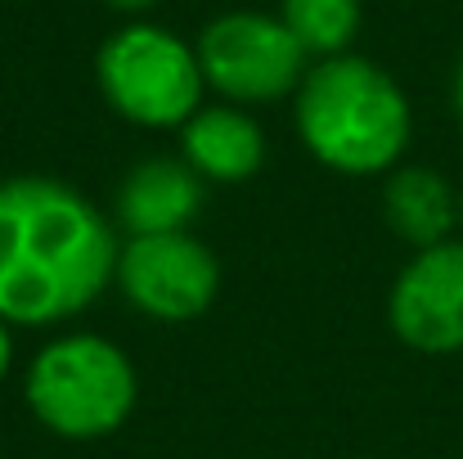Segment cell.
Returning <instances> with one entry per match:
<instances>
[{
    "label": "cell",
    "mask_w": 463,
    "mask_h": 459,
    "mask_svg": "<svg viewBox=\"0 0 463 459\" xmlns=\"http://www.w3.org/2000/svg\"><path fill=\"white\" fill-rule=\"evenodd\" d=\"M118 271L104 212L41 176L0 185V320L59 324L95 302Z\"/></svg>",
    "instance_id": "6da1fadb"
},
{
    "label": "cell",
    "mask_w": 463,
    "mask_h": 459,
    "mask_svg": "<svg viewBox=\"0 0 463 459\" xmlns=\"http://www.w3.org/2000/svg\"><path fill=\"white\" fill-rule=\"evenodd\" d=\"M298 127L324 167L342 176H369L387 171L405 153L410 104L383 68L333 54L302 81Z\"/></svg>",
    "instance_id": "7a4b0ae2"
},
{
    "label": "cell",
    "mask_w": 463,
    "mask_h": 459,
    "mask_svg": "<svg viewBox=\"0 0 463 459\" xmlns=\"http://www.w3.org/2000/svg\"><path fill=\"white\" fill-rule=\"evenodd\" d=\"M32 415L72 442L104 437L122 428L136 406V369L109 338L72 333L50 342L27 369Z\"/></svg>",
    "instance_id": "3957f363"
},
{
    "label": "cell",
    "mask_w": 463,
    "mask_h": 459,
    "mask_svg": "<svg viewBox=\"0 0 463 459\" xmlns=\"http://www.w3.org/2000/svg\"><path fill=\"white\" fill-rule=\"evenodd\" d=\"M104 100L140 127H184L198 113L203 63L162 27H122L99 50Z\"/></svg>",
    "instance_id": "277c9868"
},
{
    "label": "cell",
    "mask_w": 463,
    "mask_h": 459,
    "mask_svg": "<svg viewBox=\"0 0 463 459\" xmlns=\"http://www.w3.org/2000/svg\"><path fill=\"white\" fill-rule=\"evenodd\" d=\"M307 50L284 27V18L266 14H225L207 23L198 41L203 81H212L225 100L239 104H270L284 100L302 81Z\"/></svg>",
    "instance_id": "5b68a950"
},
{
    "label": "cell",
    "mask_w": 463,
    "mask_h": 459,
    "mask_svg": "<svg viewBox=\"0 0 463 459\" xmlns=\"http://www.w3.org/2000/svg\"><path fill=\"white\" fill-rule=\"evenodd\" d=\"M118 284L145 315L175 324L212 306L221 271H216V257L184 230L180 234H131V244L118 253Z\"/></svg>",
    "instance_id": "8992f818"
},
{
    "label": "cell",
    "mask_w": 463,
    "mask_h": 459,
    "mask_svg": "<svg viewBox=\"0 0 463 459\" xmlns=\"http://www.w3.org/2000/svg\"><path fill=\"white\" fill-rule=\"evenodd\" d=\"M392 329L428 356L463 351V244L423 248L392 289Z\"/></svg>",
    "instance_id": "52a82bcc"
},
{
    "label": "cell",
    "mask_w": 463,
    "mask_h": 459,
    "mask_svg": "<svg viewBox=\"0 0 463 459\" xmlns=\"http://www.w3.org/2000/svg\"><path fill=\"white\" fill-rule=\"evenodd\" d=\"M203 207V185L189 162L149 158L131 167L118 194V216L131 234H180Z\"/></svg>",
    "instance_id": "ba28073f"
},
{
    "label": "cell",
    "mask_w": 463,
    "mask_h": 459,
    "mask_svg": "<svg viewBox=\"0 0 463 459\" xmlns=\"http://www.w3.org/2000/svg\"><path fill=\"white\" fill-rule=\"evenodd\" d=\"M383 212H387V225L423 253L450 239L459 221V198L446 185V176H437L432 167H401L387 176Z\"/></svg>",
    "instance_id": "9c48e42d"
},
{
    "label": "cell",
    "mask_w": 463,
    "mask_h": 459,
    "mask_svg": "<svg viewBox=\"0 0 463 459\" xmlns=\"http://www.w3.org/2000/svg\"><path fill=\"white\" fill-rule=\"evenodd\" d=\"M266 158L261 127L239 109H203L184 122V162L212 180H248Z\"/></svg>",
    "instance_id": "30bf717a"
},
{
    "label": "cell",
    "mask_w": 463,
    "mask_h": 459,
    "mask_svg": "<svg viewBox=\"0 0 463 459\" xmlns=\"http://www.w3.org/2000/svg\"><path fill=\"white\" fill-rule=\"evenodd\" d=\"M284 27L307 54L333 59L360 27V0H284Z\"/></svg>",
    "instance_id": "8fae6325"
},
{
    "label": "cell",
    "mask_w": 463,
    "mask_h": 459,
    "mask_svg": "<svg viewBox=\"0 0 463 459\" xmlns=\"http://www.w3.org/2000/svg\"><path fill=\"white\" fill-rule=\"evenodd\" d=\"M9 351H14V342H9V329H5V320H0V378H5V369H9Z\"/></svg>",
    "instance_id": "7c38bea8"
},
{
    "label": "cell",
    "mask_w": 463,
    "mask_h": 459,
    "mask_svg": "<svg viewBox=\"0 0 463 459\" xmlns=\"http://www.w3.org/2000/svg\"><path fill=\"white\" fill-rule=\"evenodd\" d=\"M109 5H113V9H149L154 0H109Z\"/></svg>",
    "instance_id": "4fadbf2b"
},
{
    "label": "cell",
    "mask_w": 463,
    "mask_h": 459,
    "mask_svg": "<svg viewBox=\"0 0 463 459\" xmlns=\"http://www.w3.org/2000/svg\"><path fill=\"white\" fill-rule=\"evenodd\" d=\"M455 100H459V113H463V68H459V81H455Z\"/></svg>",
    "instance_id": "5bb4252c"
},
{
    "label": "cell",
    "mask_w": 463,
    "mask_h": 459,
    "mask_svg": "<svg viewBox=\"0 0 463 459\" xmlns=\"http://www.w3.org/2000/svg\"><path fill=\"white\" fill-rule=\"evenodd\" d=\"M459 221H463V194H459Z\"/></svg>",
    "instance_id": "9a60e30c"
}]
</instances>
